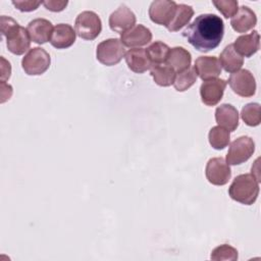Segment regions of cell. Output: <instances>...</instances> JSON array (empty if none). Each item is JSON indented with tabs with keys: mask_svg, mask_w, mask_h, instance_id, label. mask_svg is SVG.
<instances>
[{
	"mask_svg": "<svg viewBox=\"0 0 261 261\" xmlns=\"http://www.w3.org/2000/svg\"><path fill=\"white\" fill-rule=\"evenodd\" d=\"M223 35V20L212 13L200 14L182 32V37L196 50L204 53L217 48Z\"/></svg>",
	"mask_w": 261,
	"mask_h": 261,
	"instance_id": "6da1fadb",
	"label": "cell"
},
{
	"mask_svg": "<svg viewBox=\"0 0 261 261\" xmlns=\"http://www.w3.org/2000/svg\"><path fill=\"white\" fill-rule=\"evenodd\" d=\"M1 33L6 39V46L9 52L14 55H21L29 50L31 38L27 29L20 27L13 18L2 15L0 18Z\"/></svg>",
	"mask_w": 261,
	"mask_h": 261,
	"instance_id": "7a4b0ae2",
	"label": "cell"
},
{
	"mask_svg": "<svg viewBox=\"0 0 261 261\" xmlns=\"http://www.w3.org/2000/svg\"><path fill=\"white\" fill-rule=\"evenodd\" d=\"M259 179L253 173H244L234 177L228 188L229 197L244 205H252L259 195Z\"/></svg>",
	"mask_w": 261,
	"mask_h": 261,
	"instance_id": "3957f363",
	"label": "cell"
},
{
	"mask_svg": "<svg viewBox=\"0 0 261 261\" xmlns=\"http://www.w3.org/2000/svg\"><path fill=\"white\" fill-rule=\"evenodd\" d=\"M76 35L84 40L92 41L96 39L102 31V21L94 11L81 12L74 22Z\"/></svg>",
	"mask_w": 261,
	"mask_h": 261,
	"instance_id": "277c9868",
	"label": "cell"
},
{
	"mask_svg": "<svg viewBox=\"0 0 261 261\" xmlns=\"http://www.w3.org/2000/svg\"><path fill=\"white\" fill-rule=\"evenodd\" d=\"M51 58L49 53L40 47L29 50L21 60V67L29 75L43 74L50 66Z\"/></svg>",
	"mask_w": 261,
	"mask_h": 261,
	"instance_id": "5b68a950",
	"label": "cell"
},
{
	"mask_svg": "<svg viewBox=\"0 0 261 261\" xmlns=\"http://www.w3.org/2000/svg\"><path fill=\"white\" fill-rule=\"evenodd\" d=\"M125 54V48L120 39L111 38L98 44L96 57L99 62L106 66H112L120 62Z\"/></svg>",
	"mask_w": 261,
	"mask_h": 261,
	"instance_id": "8992f818",
	"label": "cell"
},
{
	"mask_svg": "<svg viewBox=\"0 0 261 261\" xmlns=\"http://www.w3.org/2000/svg\"><path fill=\"white\" fill-rule=\"evenodd\" d=\"M255 151V143L252 138L242 136L230 143L226 162L228 165H239L246 162Z\"/></svg>",
	"mask_w": 261,
	"mask_h": 261,
	"instance_id": "52a82bcc",
	"label": "cell"
},
{
	"mask_svg": "<svg viewBox=\"0 0 261 261\" xmlns=\"http://www.w3.org/2000/svg\"><path fill=\"white\" fill-rule=\"evenodd\" d=\"M228 85L237 95L248 98L256 93V81L253 73L248 69H240L230 74Z\"/></svg>",
	"mask_w": 261,
	"mask_h": 261,
	"instance_id": "ba28073f",
	"label": "cell"
},
{
	"mask_svg": "<svg viewBox=\"0 0 261 261\" xmlns=\"http://www.w3.org/2000/svg\"><path fill=\"white\" fill-rule=\"evenodd\" d=\"M205 174L210 184L214 186H224L231 177V170L222 157H214L208 160Z\"/></svg>",
	"mask_w": 261,
	"mask_h": 261,
	"instance_id": "9c48e42d",
	"label": "cell"
},
{
	"mask_svg": "<svg viewBox=\"0 0 261 261\" xmlns=\"http://www.w3.org/2000/svg\"><path fill=\"white\" fill-rule=\"evenodd\" d=\"M176 3L168 0H156L150 4L149 16L150 19L161 25L167 27L174 16L176 10Z\"/></svg>",
	"mask_w": 261,
	"mask_h": 261,
	"instance_id": "30bf717a",
	"label": "cell"
},
{
	"mask_svg": "<svg viewBox=\"0 0 261 261\" xmlns=\"http://www.w3.org/2000/svg\"><path fill=\"white\" fill-rule=\"evenodd\" d=\"M227 82L222 79L204 81L200 87L202 102L207 106H215L223 97Z\"/></svg>",
	"mask_w": 261,
	"mask_h": 261,
	"instance_id": "8fae6325",
	"label": "cell"
},
{
	"mask_svg": "<svg viewBox=\"0 0 261 261\" xmlns=\"http://www.w3.org/2000/svg\"><path fill=\"white\" fill-rule=\"evenodd\" d=\"M136 24L135 13L125 5H120L109 16V27L113 32L124 33Z\"/></svg>",
	"mask_w": 261,
	"mask_h": 261,
	"instance_id": "7c38bea8",
	"label": "cell"
},
{
	"mask_svg": "<svg viewBox=\"0 0 261 261\" xmlns=\"http://www.w3.org/2000/svg\"><path fill=\"white\" fill-rule=\"evenodd\" d=\"M194 69L197 75L203 80L208 81L217 79L221 73V65L215 56H200L196 59Z\"/></svg>",
	"mask_w": 261,
	"mask_h": 261,
	"instance_id": "4fadbf2b",
	"label": "cell"
},
{
	"mask_svg": "<svg viewBox=\"0 0 261 261\" xmlns=\"http://www.w3.org/2000/svg\"><path fill=\"white\" fill-rule=\"evenodd\" d=\"M152 40L151 31L143 24H135L128 31L120 35V42L126 47H141Z\"/></svg>",
	"mask_w": 261,
	"mask_h": 261,
	"instance_id": "5bb4252c",
	"label": "cell"
},
{
	"mask_svg": "<svg viewBox=\"0 0 261 261\" xmlns=\"http://www.w3.org/2000/svg\"><path fill=\"white\" fill-rule=\"evenodd\" d=\"M124 58L127 67L136 73H143L151 69V67L153 66V63L147 53V50L143 48L129 49L124 54Z\"/></svg>",
	"mask_w": 261,
	"mask_h": 261,
	"instance_id": "9a60e30c",
	"label": "cell"
},
{
	"mask_svg": "<svg viewBox=\"0 0 261 261\" xmlns=\"http://www.w3.org/2000/svg\"><path fill=\"white\" fill-rule=\"evenodd\" d=\"M53 29L51 21L45 18H35L27 27L31 40L36 44H44L50 41Z\"/></svg>",
	"mask_w": 261,
	"mask_h": 261,
	"instance_id": "2e32d148",
	"label": "cell"
},
{
	"mask_svg": "<svg viewBox=\"0 0 261 261\" xmlns=\"http://www.w3.org/2000/svg\"><path fill=\"white\" fill-rule=\"evenodd\" d=\"M75 31L67 23H58L54 27L50 43L56 49L69 48L75 42Z\"/></svg>",
	"mask_w": 261,
	"mask_h": 261,
	"instance_id": "e0dca14e",
	"label": "cell"
},
{
	"mask_svg": "<svg viewBox=\"0 0 261 261\" xmlns=\"http://www.w3.org/2000/svg\"><path fill=\"white\" fill-rule=\"evenodd\" d=\"M257 23V16L255 12L248 6H241L238 12L231 17L230 25L237 33H247L252 30Z\"/></svg>",
	"mask_w": 261,
	"mask_h": 261,
	"instance_id": "ac0fdd59",
	"label": "cell"
},
{
	"mask_svg": "<svg viewBox=\"0 0 261 261\" xmlns=\"http://www.w3.org/2000/svg\"><path fill=\"white\" fill-rule=\"evenodd\" d=\"M215 120L219 126L234 132L239 126V112L231 104H221L215 110Z\"/></svg>",
	"mask_w": 261,
	"mask_h": 261,
	"instance_id": "d6986e66",
	"label": "cell"
},
{
	"mask_svg": "<svg viewBox=\"0 0 261 261\" xmlns=\"http://www.w3.org/2000/svg\"><path fill=\"white\" fill-rule=\"evenodd\" d=\"M236 51L247 58L253 56L260 47V37L257 31H253L250 34L240 36L232 44Z\"/></svg>",
	"mask_w": 261,
	"mask_h": 261,
	"instance_id": "ffe728a7",
	"label": "cell"
},
{
	"mask_svg": "<svg viewBox=\"0 0 261 261\" xmlns=\"http://www.w3.org/2000/svg\"><path fill=\"white\" fill-rule=\"evenodd\" d=\"M192 55L184 47H173L170 49L166 64L169 65L175 72H180L191 66Z\"/></svg>",
	"mask_w": 261,
	"mask_h": 261,
	"instance_id": "44dd1931",
	"label": "cell"
},
{
	"mask_svg": "<svg viewBox=\"0 0 261 261\" xmlns=\"http://www.w3.org/2000/svg\"><path fill=\"white\" fill-rule=\"evenodd\" d=\"M219 62L221 67L226 72H236L240 70L242 65L244 64V58L236 51L232 44L227 45L219 55Z\"/></svg>",
	"mask_w": 261,
	"mask_h": 261,
	"instance_id": "7402d4cb",
	"label": "cell"
},
{
	"mask_svg": "<svg viewBox=\"0 0 261 261\" xmlns=\"http://www.w3.org/2000/svg\"><path fill=\"white\" fill-rule=\"evenodd\" d=\"M194 15V9L187 4H177L176 10L170 23L166 27L169 32H177L190 22Z\"/></svg>",
	"mask_w": 261,
	"mask_h": 261,
	"instance_id": "603a6c76",
	"label": "cell"
},
{
	"mask_svg": "<svg viewBox=\"0 0 261 261\" xmlns=\"http://www.w3.org/2000/svg\"><path fill=\"white\" fill-rule=\"evenodd\" d=\"M154 82L160 87H169L173 85L175 71L167 64H153L150 70Z\"/></svg>",
	"mask_w": 261,
	"mask_h": 261,
	"instance_id": "cb8c5ba5",
	"label": "cell"
},
{
	"mask_svg": "<svg viewBox=\"0 0 261 261\" xmlns=\"http://www.w3.org/2000/svg\"><path fill=\"white\" fill-rule=\"evenodd\" d=\"M208 140L212 148L216 150H222L229 144L230 132L219 125L213 126L209 132Z\"/></svg>",
	"mask_w": 261,
	"mask_h": 261,
	"instance_id": "d4e9b609",
	"label": "cell"
},
{
	"mask_svg": "<svg viewBox=\"0 0 261 261\" xmlns=\"http://www.w3.org/2000/svg\"><path fill=\"white\" fill-rule=\"evenodd\" d=\"M146 50L153 64H162L166 62L170 48L165 43L156 41L153 42Z\"/></svg>",
	"mask_w": 261,
	"mask_h": 261,
	"instance_id": "484cf974",
	"label": "cell"
},
{
	"mask_svg": "<svg viewBox=\"0 0 261 261\" xmlns=\"http://www.w3.org/2000/svg\"><path fill=\"white\" fill-rule=\"evenodd\" d=\"M197 76L194 67L190 66L189 68L177 72L173 82V87L178 92H185L196 83Z\"/></svg>",
	"mask_w": 261,
	"mask_h": 261,
	"instance_id": "4316f807",
	"label": "cell"
},
{
	"mask_svg": "<svg viewBox=\"0 0 261 261\" xmlns=\"http://www.w3.org/2000/svg\"><path fill=\"white\" fill-rule=\"evenodd\" d=\"M241 117L243 121L249 126H257L261 122L260 104L259 103H248L241 111Z\"/></svg>",
	"mask_w": 261,
	"mask_h": 261,
	"instance_id": "83f0119b",
	"label": "cell"
},
{
	"mask_svg": "<svg viewBox=\"0 0 261 261\" xmlns=\"http://www.w3.org/2000/svg\"><path fill=\"white\" fill-rule=\"evenodd\" d=\"M210 258L214 261H236L238 260V251L233 247L223 244L211 252Z\"/></svg>",
	"mask_w": 261,
	"mask_h": 261,
	"instance_id": "f1b7e54d",
	"label": "cell"
},
{
	"mask_svg": "<svg viewBox=\"0 0 261 261\" xmlns=\"http://www.w3.org/2000/svg\"><path fill=\"white\" fill-rule=\"evenodd\" d=\"M212 3L225 18L232 17L239 9V3L236 0H216Z\"/></svg>",
	"mask_w": 261,
	"mask_h": 261,
	"instance_id": "f546056e",
	"label": "cell"
},
{
	"mask_svg": "<svg viewBox=\"0 0 261 261\" xmlns=\"http://www.w3.org/2000/svg\"><path fill=\"white\" fill-rule=\"evenodd\" d=\"M11 3L14 5V7L16 9H18L19 11L22 12H30V11H34L36 10L40 5L41 1H35V0H12Z\"/></svg>",
	"mask_w": 261,
	"mask_h": 261,
	"instance_id": "4dcf8cb0",
	"label": "cell"
},
{
	"mask_svg": "<svg viewBox=\"0 0 261 261\" xmlns=\"http://www.w3.org/2000/svg\"><path fill=\"white\" fill-rule=\"evenodd\" d=\"M68 4V1H57V0H47L43 1V5L46 7V9L53 11V12H59L62 11Z\"/></svg>",
	"mask_w": 261,
	"mask_h": 261,
	"instance_id": "1f68e13d",
	"label": "cell"
},
{
	"mask_svg": "<svg viewBox=\"0 0 261 261\" xmlns=\"http://www.w3.org/2000/svg\"><path fill=\"white\" fill-rule=\"evenodd\" d=\"M1 82H5L6 80H8L10 77V73H11V66L10 63L8 61H6L3 57H1Z\"/></svg>",
	"mask_w": 261,
	"mask_h": 261,
	"instance_id": "d6a6232c",
	"label": "cell"
}]
</instances>
